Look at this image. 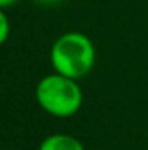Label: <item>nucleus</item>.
I'll return each mask as SVG.
<instances>
[{
	"label": "nucleus",
	"mask_w": 148,
	"mask_h": 150,
	"mask_svg": "<svg viewBox=\"0 0 148 150\" xmlns=\"http://www.w3.org/2000/svg\"><path fill=\"white\" fill-rule=\"evenodd\" d=\"M49 58L56 74L78 80L94 68L96 47L87 35L66 32L54 40Z\"/></svg>",
	"instance_id": "1"
},
{
	"label": "nucleus",
	"mask_w": 148,
	"mask_h": 150,
	"mask_svg": "<svg viewBox=\"0 0 148 150\" xmlns=\"http://www.w3.org/2000/svg\"><path fill=\"white\" fill-rule=\"evenodd\" d=\"M35 100L45 113L58 119H66L82 108L84 93L75 79L54 72L38 80Z\"/></svg>",
	"instance_id": "2"
},
{
	"label": "nucleus",
	"mask_w": 148,
	"mask_h": 150,
	"mask_svg": "<svg viewBox=\"0 0 148 150\" xmlns=\"http://www.w3.org/2000/svg\"><path fill=\"white\" fill-rule=\"evenodd\" d=\"M38 150H85L84 143L72 134L54 133L42 140Z\"/></svg>",
	"instance_id": "3"
},
{
	"label": "nucleus",
	"mask_w": 148,
	"mask_h": 150,
	"mask_svg": "<svg viewBox=\"0 0 148 150\" xmlns=\"http://www.w3.org/2000/svg\"><path fill=\"white\" fill-rule=\"evenodd\" d=\"M9 37V19H7V14L2 11L0 12V42H7Z\"/></svg>",
	"instance_id": "4"
},
{
	"label": "nucleus",
	"mask_w": 148,
	"mask_h": 150,
	"mask_svg": "<svg viewBox=\"0 0 148 150\" xmlns=\"http://www.w3.org/2000/svg\"><path fill=\"white\" fill-rule=\"evenodd\" d=\"M35 2L40 4V5H58V4H61L65 0H35Z\"/></svg>",
	"instance_id": "5"
},
{
	"label": "nucleus",
	"mask_w": 148,
	"mask_h": 150,
	"mask_svg": "<svg viewBox=\"0 0 148 150\" xmlns=\"http://www.w3.org/2000/svg\"><path fill=\"white\" fill-rule=\"evenodd\" d=\"M18 0H0V7H2V11L4 9H7V7H11V5H14Z\"/></svg>",
	"instance_id": "6"
}]
</instances>
